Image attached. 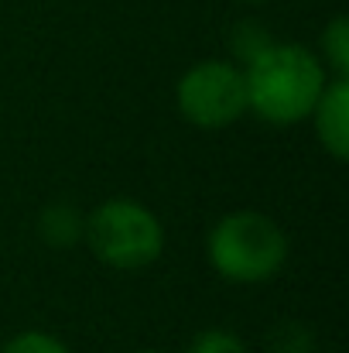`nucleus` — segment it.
Segmentation results:
<instances>
[{
	"label": "nucleus",
	"instance_id": "obj_10",
	"mask_svg": "<svg viewBox=\"0 0 349 353\" xmlns=\"http://www.w3.org/2000/svg\"><path fill=\"white\" fill-rule=\"evenodd\" d=\"M271 38L260 31V28H253V24H243V28H236V38H233V52L236 55H243V65L267 45Z\"/></svg>",
	"mask_w": 349,
	"mask_h": 353
},
{
	"label": "nucleus",
	"instance_id": "obj_2",
	"mask_svg": "<svg viewBox=\"0 0 349 353\" xmlns=\"http://www.w3.org/2000/svg\"><path fill=\"white\" fill-rule=\"evenodd\" d=\"M209 268L233 285H264L288 264V236L260 210H236L206 236Z\"/></svg>",
	"mask_w": 349,
	"mask_h": 353
},
{
	"label": "nucleus",
	"instance_id": "obj_7",
	"mask_svg": "<svg viewBox=\"0 0 349 353\" xmlns=\"http://www.w3.org/2000/svg\"><path fill=\"white\" fill-rule=\"evenodd\" d=\"M38 230H41V240L52 247H72L83 236V216H79V210L59 203V206H48L41 213Z\"/></svg>",
	"mask_w": 349,
	"mask_h": 353
},
{
	"label": "nucleus",
	"instance_id": "obj_11",
	"mask_svg": "<svg viewBox=\"0 0 349 353\" xmlns=\"http://www.w3.org/2000/svg\"><path fill=\"white\" fill-rule=\"evenodd\" d=\"M134 353H158V350H134Z\"/></svg>",
	"mask_w": 349,
	"mask_h": 353
},
{
	"label": "nucleus",
	"instance_id": "obj_8",
	"mask_svg": "<svg viewBox=\"0 0 349 353\" xmlns=\"http://www.w3.org/2000/svg\"><path fill=\"white\" fill-rule=\"evenodd\" d=\"M185 353H250V350H246V343H243L236 333L213 326V330L195 333V336L189 340Z\"/></svg>",
	"mask_w": 349,
	"mask_h": 353
},
{
	"label": "nucleus",
	"instance_id": "obj_1",
	"mask_svg": "<svg viewBox=\"0 0 349 353\" xmlns=\"http://www.w3.org/2000/svg\"><path fill=\"white\" fill-rule=\"evenodd\" d=\"M246 114L271 127H291L312 117L329 72L322 59L298 41H267L246 65Z\"/></svg>",
	"mask_w": 349,
	"mask_h": 353
},
{
	"label": "nucleus",
	"instance_id": "obj_12",
	"mask_svg": "<svg viewBox=\"0 0 349 353\" xmlns=\"http://www.w3.org/2000/svg\"><path fill=\"white\" fill-rule=\"evenodd\" d=\"M246 3H264V0H246Z\"/></svg>",
	"mask_w": 349,
	"mask_h": 353
},
{
	"label": "nucleus",
	"instance_id": "obj_3",
	"mask_svg": "<svg viewBox=\"0 0 349 353\" xmlns=\"http://www.w3.org/2000/svg\"><path fill=\"white\" fill-rule=\"evenodd\" d=\"M83 240L114 271H144L165 254V223L137 199H107L83 216Z\"/></svg>",
	"mask_w": 349,
	"mask_h": 353
},
{
	"label": "nucleus",
	"instance_id": "obj_4",
	"mask_svg": "<svg viewBox=\"0 0 349 353\" xmlns=\"http://www.w3.org/2000/svg\"><path fill=\"white\" fill-rule=\"evenodd\" d=\"M178 114L199 130H226L246 114L243 65L230 59H202L175 83Z\"/></svg>",
	"mask_w": 349,
	"mask_h": 353
},
{
	"label": "nucleus",
	"instance_id": "obj_9",
	"mask_svg": "<svg viewBox=\"0 0 349 353\" xmlns=\"http://www.w3.org/2000/svg\"><path fill=\"white\" fill-rule=\"evenodd\" d=\"M0 353H72L59 336L45 333V330H24L17 336H10Z\"/></svg>",
	"mask_w": 349,
	"mask_h": 353
},
{
	"label": "nucleus",
	"instance_id": "obj_5",
	"mask_svg": "<svg viewBox=\"0 0 349 353\" xmlns=\"http://www.w3.org/2000/svg\"><path fill=\"white\" fill-rule=\"evenodd\" d=\"M312 123H315V137L319 144L329 151V158L346 161L349 158V79L329 76L315 110H312Z\"/></svg>",
	"mask_w": 349,
	"mask_h": 353
},
{
	"label": "nucleus",
	"instance_id": "obj_6",
	"mask_svg": "<svg viewBox=\"0 0 349 353\" xmlns=\"http://www.w3.org/2000/svg\"><path fill=\"white\" fill-rule=\"evenodd\" d=\"M322 65L329 76H339L349 79V17L346 14H336L326 31H322Z\"/></svg>",
	"mask_w": 349,
	"mask_h": 353
}]
</instances>
